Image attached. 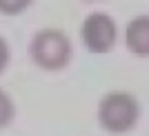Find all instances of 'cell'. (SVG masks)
<instances>
[{
  "label": "cell",
  "instance_id": "cell-1",
  "mask_svg": "<svg viewBox=\"0 0 149 136\" xmlns=\"http://www.w3.org/2000/svg\"><path fill=\"white\" fill-rule=\"evenodd\" d=\"M139 103L128 91H111L98 106L100 125L112 135H123L133 130L139 119Z\"/></svg>",
  "mask_w": 149,
  "mask_h": 136
},
{
  "label": "cell",
  "instance_id": "cell-2",
  "mask_svg": "<svg viewBox=\"0 0 149 136\" xmlns=\"http://www.w3.org/2000/svg\"><path fill=\"white\" fill-rule=\"evenodd\" d=\"M31 56L43 71H61L71 62V40L59 29H42L31 42Z\"/></svg>",
  "mask_w": 149,
  "mask_h": 136
},
{
  "label": "cell",
  "instance_id": "cell-3",
  "mask_svg": "<svg viewBox=\"0 0 149 136\" xmlns=\"http://www.w3.org/2000/svg\"><path fill=\"white\" fill-rule=\"evenodd\" d=\"M82 42L95 55H106L117 42V24L112 16L103 11L90 13L82 23Z\"/></svg>",
  "mask_w": 149,
  "mask_h": 136
},
{
  "label": "cell",
  "instance_id": "cell-4",
  "mask_svg": "<svg viewBox=\"0 0 149 136\" xmlns=\"http://www.w3.org/2000/svg\"><path fill=\"white\" fill-rule=\"evenodd\" d=\"M125 45L132 55L149 58V16L139 15L128 21L125 27Z\"/></svg>",
  "mask_w": 149,
  "mask_h": 136
},
{
  "label": "cell",
  "instance_id": "cell-5",
  "mask_svg": "<svg viewBox=\"0 0 149 136\" xmlns=\"http://www.w3.org/2000/svg\"><path fill=\"white\" fill-rule=\"evenodd\" d=\"M15 112H16V109H15L13 99L7 91L0 88V128L7 126L13 120Z\"/></svg>",
  "mask_w": 149,
  "mask_h": 136
},
{
  "label": "cell",
  "instance_id": "cell-6",
  "mask_svg": "<svg viewBox=\"0 0 149 136\" xmlns=\"http://www.w3.org/2000/svg\"><path fill=\"white\" fill-rule=\"evenodd\" d=\"M29 7V2H0V11L5 15H15Z\"/></svg>",
  "mask_w": 149,
  "mask_h": 136
},
{
  "label": "cell",
  "instance_id": "cell-7",
  "mask_svg": "<svg viewBox=\"0 0 149 136\" xmlns=\"http://www.w3.org/2000/svg\"><path fill=\"white\" fill-rule=\"evenodd\" d=\"M8 62H10V46L3 37H0V74L5 71Z\"/></svg>",
  "mask_w": 149,
  "mask_h": 136
}]
</instances>
